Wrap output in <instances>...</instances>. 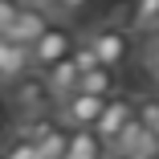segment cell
<instances>
[{"label": "cell", "instance_id": "6da1fadb", "mask_svg": "<svg viewBox=\"0 0 159 159\" xmlns=\"http://www.w3.org/2000/svg\"><path fill=\"white\" fill-rule=\"evenodd\" d=\"M82 41L98 53V61H106V66H114V70H126V66H131V57H135L131 29L118 25V20H98V25H90Z\"/></svg>", "mask_w": 159, "mask_h": 159}, {"label": "cell", "instance_id": "7a4b0ae2", "mask_svg": "<svg viewBox=\"0 0 159 159\" xmlns=\"http://www.w3.org/2000/svg\"><path fill=\"white\" fill-rule=\"evenodd\" d=\"M8 98H12V110L20 114V118H29V114H45V110H53V90H49V82H45V70H25L20 78H12L8 82Z\"/></svg>", "mask_w": 159, "mask_h": 159}, {"label": "cell", "instance_id": "3957f363", "mask_svg": "<svg viewBox=\"0 0 159 159\" xmlns=\"http://www.w3.org/2000/svg\"><path fill=\"white\" fill-rule=\"evenodd\" d=\"M74 45H78V37H74V29L70 25H57V20H49V29L29 45V57H33V66L37 70H45V66H53V61H61L66 53H74Z\"/></svg>", "mask_w": 159, "mask_h": 159}, {"label": "cell", "instance_id": "277c9868", "mask_svg": "<svg viewBox=\"0 0 159 159\" xmlns=\"http://www.w3.org/2000/svg\"><path fill=\"white\" fill-rule=\"evenodd\" d=\"M102 106H106V98L102 94H90V90H70L66 98H57V118L66 122V126H94L98 122V114H102Z\"/></svg>", "mask_w": 159, "mask_h": 159}, {"label": "cell", "instance_id": "5b68a950", "mask_svg": "<svg viewBox=\"0 0 159 159\" xmlns=\"http://www.w3.org/2000/svg\"><path fill=\"white\" fill-rule=\"evenodd\" d=\"M135 106H139V98H131V94H110L106 98V106H102V114H98V122H94V131H98L102 139H106V147L122 135V126L135 118Z\"/></svg>", "mask_w": 159, "mask_h": 159}, {"label": "cell", "instance_id": "8992f818", "mask_svg": "<svg viewBox=\"0 0 159 159\" xmlns=\"http://www.w3.org/2000/svg\"><path fill=\"white\" fill-rule=\"evenodd\" d=\"M49 20H53V16H49V8L41 4V0H29V4L20 0V12H16V20H12V29H8L4 37H12V41H20V45H33L45 29H49Z\"/></svg>", "mask_w": 159, "mask_h": 159}, {"label": "cell", "instance_id": "52a82bcc", "mask_svg": "<svg viewBox=\"0 0 159 159\" xmlns=\"http://www.w3.org/2000/svg\"><path fill=\"white\" fill-rule=\"evenodd\" d=\"M25 70H33V57H29V45H20V41H12V37H4L0 33V82H12V78H20Z\"/></svg>", "mask_w": 159, "mask_h": 159}, {"label": "cell", "instance_id": "ba28073f", "mask_svg": "<svg viewBox=\"0 0 159 159\" xmlns=\"http://www.w3.org/2000/svg\"><path fill=\"white\" fill-rule=\"evenodd\" d=\"M110 147L106 139L94 131V126H70V147H66V159H102Z\"/></svg>", "mask_w": 159, "mask_h": 159}, {"label": "cell", "instance_id": "9c48e42d", "mask_svg": "<svg viewBox=\"0 0 159 159\" xmlns=\"http://www.w3.org/2000/svg\"><path fill=\"white\" fill-rule=\"evenodd\" d=\"M118 86H122V70L106 66V61H98V66L82 70V78H78V90L102 94V98H110V94H118Z\"/></svg>", "mask_w": 159, "mask_h": 159}, {"label": "cell", "instance_id": "30bf717a", "mask_svg": "<svg viewBox=\"0 0 159 159\" xmlns=\"http://www.w3.org/2000/svg\"><path fill=\"white\" fill-rule=\"evenodd\" d=\"M78 78H82V70H78L74 53H66L61 61L45 66V82H49V90H53V98H66L70 90H78ZM53 106H57V102H53Z\"/></svg>", "mask_w": 159, "mask_h": 159}, {"label": "cell", "instance_id": "8fae6325", "mask_svg": "<svg viewBox=\"0 0 159 159\" xmlns=\"http://www.w3.org/2000/svg\"><path fill=\"white\" fill-rule=\"evenodd\" d=\"M159 25V0H131L126 4V29L131 33H147Z\"/></svg>", "mask_w": 159, "mask_h": 159}, {"label": "cell", "instance_id": "7c38bea8", "mask_svg": "<svg viewBox=\"0 0 159 159\" xmlns=\"http://www.w3.org/2000/svg\"><path fill=\"white\" fill-rule=\"evenodd\" d=\"M139 66H143V74L159 86V25L143 33V45H139Z\"/></svg>", "mask_w": 159, "mask_h": 159}, {"label": "cell", "instance_id": "4fadbf2b", "mask_svg": "<svg viewBox=\"0 0 159 159\" xmlns=\"http://www.w3.org/2000/svg\"><path fill=\"white\" fill-rule=\"evenodd\" d=\"M0 155H8V159H37V139L25 131V126H16V135L0 143Z\"/></svg>", "mask_w": 159, "mask_h": 159}, {"label": "cell", "instance_id": "5bb4252c", "mask_svg": "<svg viewBox=\"0 0 159 159\" xmlns=\"http://www.w3.org/2000/svg\"><path fill=\"white\" fill-rule=\"evenodd\" d=\"M16 12H20V0H0V33H8V29H12Z\"/></svg>", "mask_w": 159, "mask_h": 159}, {"label": "cell", "instance_id": "9a60e30c", "mask_svg": "<svg viewBox=\"0 0 159 159\" xmlns=\"http://www.w3.org/2000/svg\"><path fill=\"white\" fill-rule=\"evenodd\" d=\"M45 8H53V12H78V8H86L90 0H41Z\"/></svg>", "mask_w": 159, "mask_h": 159}, {"label": "cell", "instance_id": "2e32d148", "mask_svg": "<svg viewBox=\"0 0 159 159\" xmlns=\"http://www.w3.org/2000/svg\"><path fill=\"white\" fill-rule=\"evenodd\" d=\"M155 135H159V122H155Z\"/></svg>", "mask_w": 159, "mask_h": 159}]
</instances>
